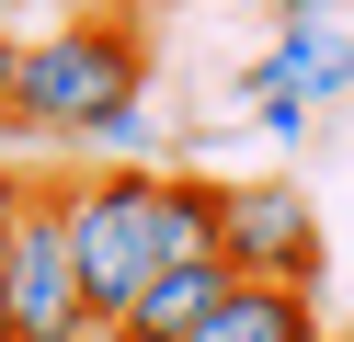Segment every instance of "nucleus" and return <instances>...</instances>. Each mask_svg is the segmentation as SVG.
<instances>
[{
  "label": "nucleus",
  "mask_w": 354,
  "mask_h": 342,
  "mask_svg": "<svg viewBox=\"0 0 354 342\" xmlns=\"http://www.w3.org/2000/svg\"><path fill=\"white\" fill-rule=\"evenodd\" d=\"M263 12H274V23H308V12H331V0H263Z\"/></svg>",
  "instance_id": "obj_12"
},
{
  "label": "nucleus",
  "mask_w": 354,
  "mask_h": 342,
  "mask_svg": "<svg viewBox=\"0 0 354 342\" xmlns=\"http://www.w3.org/2000/svg\"><path fill=\"white\" fill-rule=\"evenodd\" d=\"M0 35H24V0H0Z\"/></svg>",
  "instance_id": "obj_13"
},
{
  "label": "nucleus",
  "mask_w": 354,
  "mask_h": 342,
  "mask_svg": "<svg viewBox=\"0 0 354 342\" xmlns=\"http://www.w3.org/2000/svg\"><path fill=\"white\" fill-rule=\"evenodd\" d=\"M183 342H331V331H320V296L308 285H252V274H229V296H217Z\"/></svg>",
  "instance_id": "obj_5"
},
{
  "label": "nucleus",
  "mask_w": 354,
  "mask_h": 342,
  "mask_svg": "<svg viewBox=\"0 0 354 342\" xmlns=\"http://www.w3.org/2000/svg\"><path fill=\"white\" fill-rule=\"evenodd\" d=\"M217 263L229 274H252V285H308L320 296V217H308V194L286 171H263V182H217Z\"/></svg>",
  "instance_id": "obj_3"
},
{
  "label": "nucleus",
  "mask_w": 354,
  "mask_h": 342,
  "mask_svg": "<svg viewBox=\"0 0 354 342\" xmlns=\"http://www.w3.org/2000/svg\"><path fill=\"white\" fill-rule=\"evenodd\" d=\"M80 331H92V296L69 263V217H57V182H35L12 228V342H80Z\"/></svg>",
  "instance_id": "obj_4"
},
{
  "label": "nucleus",
  "mask_w": 354,
  "mask_h": 342,
  "mask_svg": "<svg viewBox=\"0 0 354 342\" xmlns=\"http://www.w3.org/2000/svg\"><path fill=\"white\" fill-rule=\"evenodd\" d=\"M149 91V35L126 12H57L46 35H24V57H12V114H0V137H92L115 103H138Z\"/></svg>",
  "instance_id": "obj_1"
},
{
  "label": "nucleus",
  "mask_w": 354,
  "mask_h": 342,
  "mask_svg": "<svg viewBox=\"0 0 354 342\" xmlns=\"http://www.w3.org/2000/svg\"><path fill=\"white\" fill-rule=\"evenodd\" d=\"M263 68H274V80L297 91L308 114H320V103H343V91H354V23H331V12L286 23V35H274V57H263Z\"/></svg>",
  "instance_id": "obj_7"
},
{
  "label": "nucleus",
  "mask_w": 354,
  "mask_h": 342,
  "mask_svg": "<svg viewBox=\"0 0 354 342\" xmlns=\"http://www.w3.org/2000/svg\"><path fill=\"white\" fill-rule=\"evenodd\" d=\"M217 296H229V263H217V251H194V263H160V274H149L138 308H126L115 331H126V342H183Z\"/></svg>",
  "instance_id": "obj_6"
},
{
  "label": "nucleus",
  "mask_w": 354,
  "mask_h": 342,
  "mask_svg": "<svg viewBox=\"0 0 354 342\" xmlns=\"http://www.w3.org/2000/svg\"><path fill=\"white\" fill-rule=\"evenodd\" d=\"M24 205H35V182L12 171V149H0V240H12V228H24Z\"/></svg>",
  "instance_id": "obj_9"
},
{
  "label": "nucleus",
  "mask_w": 354,
  "mask_h": 342,
  "mask_svg": "<svg viewBox=\"0 0 354 342\" xmlns=\"http://www.w3.org/2000/svg\"><path fill=\"white\" fill-rule=\"evenodd\" d=\"M343 23H354V12H343Z\"/></svg>",
  "instance_id": "obj_15"
},
{
  "label": "nucleus",
  "mask_w": 354,
  "mask_h": 342,
  "mask_svg": "<svg viewBox=\"0 0 354 342\" xmlns=\"http://www.w3.org/2000/svg\"><path fill=\"white\" fill-rule=\"evenodd\" d=\"M80 149H92V160H138V171H149V160H160L171 137H160V114H149V91H138V103H115L92 137H80Z\"/></svg>",
  "instance_id": "obj_8"
},
{
  "label": "nucleus",
  "mask_w": 354,
  "mask_h": 342,
  "mask_svg": "<svg viewBox=\"0 0 354 342\" xmlns=\"http://www.w3.org/2000/svg\"><path fill=\"white\" fill-rule=\"evenodd\" d=\"M57 217H69V263H80L92 319H126L138 285L171 263V251H160V171H138V160L69 171V182H57Z\"/></svg>",
  "instance_id": "obj_2"
},
{
  "label": "nucleus",
  "mask_w": 354,
  "mask_h": 342,
  "mask_svg": "<svg viewBox=\"0 0 354 342\" xmlns=\"http://www.w3.org/2000/svg\"><path fill=\"white\" fill-rule=\"evenodd\" d=\"M0 342H12V240H0Z\"/></svg>",
  "instance_id": "obj_10"
},
{
  "label": "nucleus",
  "mask_w": 354,
  "mask_h": 342,
  "mask_svg": "<svg viewBox=\"0 0 354 342\" xmlns=\"http://www.w3.org/2000/svg\"><path fill=\"white\" fill-rule=\"evenodd\" d=\"M80 342H126V331H115V319H92V331H80Z\"/></svg>",
  "instance_id": "obj_14"
},
{
  "label": "nucleus",
  "mask_w": 354,
  "mask_h": 342,
  "mask_svg": "<svg viewBox=\"0 0 354 342\" xmlns=\"http://www.w3.org/2000/svg\"><path fill=\"white\" fill-rule=\"evenodd\" d=\"M12 57H24V35H0V114H12Z\"/></svg>",
  "instance_id": "obj_11"
}]
</instances>
